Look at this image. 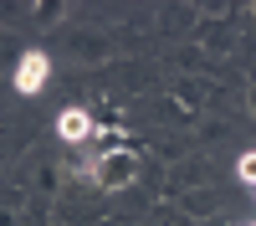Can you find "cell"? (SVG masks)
<instances>
[{
    "label": "cell",
    "mask_w": 256,
    "mask_h": 226,
    "mask_svg": "<svg viewBox=\"0 0 256 226\" xmlns=\"http://www.w3.org/2000/svg\"><path fill=\"white\" fill-rule=\"evenodd\" d=\"M41 82H46V52H26L16 62V88L20 93H36Z\"/></svg>",
    "instance_id": "3"
},
{
    "label": "cell",
    "mask_w": 256,
    "mask_h": 226,
    "mask_svg": "<svg viewBox=\"0 0 256 226\" xmlns=\"http://www.w3.org/2000/svg\"><path fill=\"white\" fill-rule=\"evenodd\" d=\"M134 175H138L134 149H102L98 154V170H92V185H98V190H128Z\"/></svg>",
    "instance_id": "1"
},
{
    "label": "cell",
    "mask_w": 256,
    "mask_h": 226,
    "mask_svg": "<svg viewBox=\"0 0 256 226\" xmlns=\"http://www.w3.org/2000/svg\"><path fill=\"white\" fill-rule=\"evenodd\" d=\"M246 113L256 118V82H251V93H246Z\"/></svg>",
    "instance_id": "9"
},
{
    "label": "cell",
    "mask_w": 256,
    "mask_h": 226,
    "mask_svg": "<svg viewBox=\"0 0 256 226\" xmlns=\"http://www.w3.org/2000/svg\"><path fill=\"white\" fill-rule=\"evenodd\" d=\"M0 226H16V211H6V205H0Z\"/></svg>",
    "instance_id": "10"
},
{
    "label": "cell",
    "mask_w": 256,
    "mask_h": 226,
    "mask_svg": "<svg viewBox=\"0 0 256 226\" xmlns=\"http://www.w3.org/2000/svg\"><path fill=\"white\" fill-rule=\"evenodd\" d=\"M62 16H67V6H36V21H46V26H56Z\"/></svg>",
    "instance_id": "8"
},
{
    "label": "cell",
    "mask_w": 256,
    "mask_h": 226,
    "mask_svg": "<svg viewBox=\"0 0 256 226\" xmlns=\"http://www.w3.org/2000/svg\"><path fill=\"white\" fill-rule=\"evenodd\" d=\"M77 57H82V62H98V57H108V41H102V36H92V41L82 36V41H77Z\"/></svg>",
    "instance_id": "7"
},
{
    "label": "cell",
    "mask_w": 256,
    "mask_h": 226,
    "mask_svg": "<svg viewBox=\"0 0 256 226\" xmlns=\"http://www.w3.org/2000/svg\"><path fill=\"white\" fill-rule=\"evenodd\" d=\"M236 180L246 185V190H256V149H246V154L236 159Z\"/></svg>",
    "instance_id": "5"
},
{
    "label": "cell",
    "mask_w": 256,
    "mask_h": 226,
    "mask_svg": "<svg viewBox=\"0 0 256 226\" xmlns=\"http://www.w3.org/2000/svg\"><path fill=\"white\" fill-rule=\"evenodd\" d=\"M246 226H256V221H246Z\"/></svg>",
    "instance_id": "11"
},
{
    "label": "cell",
    "mask_w": 256,
    "mask_h": 226,
    "mask_svg": "<svg viewBox=\"0 0 256 226\" xmlns=\"http://www.w3.org/2000/svg\"><path fill=\"white\" fill-rule=\"evenodd\" d=\"M92 134H98V123H92L88 108H62V118H56V139L82 144V139H92Z\"/></svg>",
    "instance_id": "2"
},
{
    "label": "cell",
    "mask_w": 256,
    "mask_h": 226,
    "mask_svg": "<svg viewBox=\"0 0 256 226\" xmlns=\"http://www.w3.org/2000/svg\"><path fill=\"white\" fill-rule=\"evenodd\" d=\"M180 205H184L190 216H205L210 205H216V195H210V190H190V195H180Z\"/></svg>",
    "instance_id": "4"
},
{
    "label": "cell",
    "mask_w": 256,
    "mask_h": 226,
    "mask_svg": "<svg viewBox=\"0 0 256 226\" xmlns=\"http://www.w3.org/2000/svg\"><path fill=\"white\" fill-rule=\"evenodd\" d=\"M56 185H62V170H56V164L46 159V164H41V170H36V190H41V195H52Z\"/></svg>",
    "instance_id": "6"
}]
</instances>
